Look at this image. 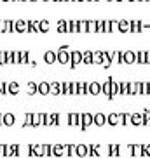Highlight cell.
<instances>
[{
  "label": "cell",
  "mask_w": 150,
  "mask_h": 158,
  "mask_svg": "<svg viewBox=\"0 0 150 158\" xmlns=\"http://www.w3.org/2000/svg\"><path fill=\"white\" fill-rule=\"evenodd\" d=\"M86 94H91V96L101 94V84L99 82H86Z\"/></svg>",
  "instance_id": "obj_2"
},
{
  "label": "cell",
  "mask_w": 150,
  "mask_h": 158,
  "mask_svg": "<svg viewBox=\"0 0 150 158\" xmlns=\"http://www.w3.org/2000/svg\"><path fill=\"white\" fill-rule=\"evenodd\" d=\"M0 2H12V0H0Z\"/></svg>",
  "instance_id": "obj_42"
},
{
  "label": "cell",
  "mask_w": 150,
  "mask_h": 158,
  "mask_svg": "<svg viewBox=\"0 0 150 158\" xmlns=\"http://www.w3.org/2000/svg\"><path fill=\"white\" fill-rule=\"evenodd\" d=\"M12 2H21V0H12Z\"/></svg>",
  "instance_id": "obj_48"
},
{
  "label": "cell",
  "mask_w": 150,
  "mask_h": 158,
  "mask_svg": "<svg viewBox=\"0 0 150 158\" xmlns=\"http://www.w3.org/2000/svg\"><path fill=\"white\" fill-rule=\"evenodd\" d=\"M86 94V82H77V96Z\"/></svg>",
  "instance_id": "obj_31"
},
{
  "label": "cell",
  "mask_w": 150,
  "mask_h": 158,
  "mask_svg": "<svg viewBox=\"0 0 150 158\" xmlns=\"http://www.w3.org/2000/svg\"><path fill=\"white\" fill-rule=\"evenodd\" d=\"M131 125H135V127L143 125V116H141V113H131Z\"/></svg>",
  "instance_id": "obj_20"
},
{
  "label": "cell",
  "mask_w": 150,
  "mask_h": 158,
  "mask_svg": "<svg viewBox=\"0 0 150 158\" xmlns=\"http://www.w3.org/2000/svg\"><path fill=\"white\" fill-rule=\"evenodd\" d=\"M93 125H96V127L107 125V115L105 113H96V115H93Z\"/></svg>",
  "instance_id": "obj_11"
},
{
  "label": "cell",
  "mask_w": 150,
  "mask_h": 158,
  "mask_svg": "<svg viewBox=\"0 0 150 158\" xmlns=\"http://www.w3.org/2000/svg\"><path fill=\"white\" fill-rule=\"evenodd\" d=\"M129 155L131 156H145V153H143V144H131L129 146Z\"/></svg>",
  "instance_id": "obj_13"
},
{
  "label": "cell",
  "mask_w": 150,
  "mask_h": 158,
  "mask_svg": "<svg viewBox=\"0 0 150 158\" xmlns=\"http://www.w3.org/2000/svg\"><path fill=\"white\" fill-rule=\"evenodd\" d=\"M66 33H77V21H66Z\"/></svg>",
  "instance_id": "obj_26"
},
{
  "label": "cell",
  "mask_w": 150,
  "mask_h": 158,
  "mask_svg": "<svg viewBox=\"0 0 150 158\" xmlns=\"http://www.w3.org/2000/svg\"><path fill=\"white\" fill-rule=\"evenodd\" d=\"M56 30H58V33H66V21H58V26H56Z\"/></svg>",
  "instance_id": "obj_32"
},
{
  "label": "cell",
  "mask_w": 150,
  "mask_h": 158,
  "mask_svg": "<svg viewBox=\"0 0 150 158\" xmlns=\"http://www.w3.org/2000/svg\"><path fill=\"white\" fill-rule=\"evenodd\" d=\"M52 156H66V144H52Z\"/></svg>",
  "instance_id": "obj_12"
},
{
  "label": "cell",
  "mask_w": 150,
  "mask_h": 158,
  "mask_svg": "<svg viewBox=\"0 0 150 158\" xmlns=\"http://www.w3.org/2000/svg\"><path fill=\"white\" fill-rule=\"evenodd\" d=\"M0 125H2V120H0Z\"/></svg>",
  "instance_id": "obj_51"
},
{
  "label": "cell",
  "mask_w": 150,
  "mask_h": 158,
  "mask_svg": "<svg viewBox=\"0 0 150 158\" xmlns=\"http://www.w3.org/2000/svg\"><path fill=\"white\" fill-rule=\"evenodd\" d=\"M110 78H112V77H110ZM110 78L105 80L103 84H101V94H103L107 99H110V101H112L113 98H112V92H110Z\"/></svg>",
  "instance_id": "obj_15"
},
{
  "label": "cell",
  "mask_w": 150,
  "mask_h": 158,
  "mask_svg": "<svg viewBox=\"0 0 150 158\" xmlns=\"http://www.w3.org/2000/svg\"><path fill=\"white\" fill-rule=\"evenodd\" d=\"M37 94H40V96H47V94H49V84H47V82H40V84H37Z\"/></svg>",
  "instance_id": "obj_22"
},
{
  "label": "cell",
  "mask_w": 150,
  "mask_h": 158,
  "mask_svg": "<svg viewBox=\"0 0 150 158\" xmlns=\"http://www.w3.org/2000/svg\"><path fill=\"white\" fill-rule=\"evenodd\" d=\"M89 155V144H75V156L84 158Z\"/></svg>",
  "instance_id": "obj_7"
},
{
  "label": "cell",
  "mask_w": 150,
  "mask_h": 158,
  "mask_svg": "<svg viewBox=\"0 0 150 158\" xmlns=\"http://www.w3.org/2000/svg\"><path fill=\"white\" fill-rule=\"evenodd\" d=\"M66 123L70 127H80V113H68L66 115Z\"/></svg>",
  "instance_id": "obj_6"
},
{
  "label": "cell",
  "mask_w": 150,
  "mask_h": 158,
  "mask_svg": "<svg viewBox=\"0 0 150 158\" xmlns=\"http://www.w3.org/2000/svg\"><path fill=\"white\" fill-rule=\"evenodd\" d=\"M19 84L18 82H9V84H5V90H7V94H11V96H18L19 94Z\"/></svg>",
  "instance_id": "obj_14"
},
{
  "label": "cell",
  "mask_w": 150,
  "mask_h": 158,
  "mask_svg": "<svg viewBox=\"0 0 150 158\" xmlns=\"http://www.w3.org/2000/svg\"><path fill=\"white\" fill-rule=\"evenodd\" d=\"M80 129L87 130L91 125H93V113H80Z\"/></svg>",
  "instance_id": "obj_3"
},
{
  "label": "cell",
  "mask_w": 150,
  "mask_h": 158,
  "mask_svg": "<svg viewBox=\"0 0 150 158\" xmlns=\"http://www.w3.org/2000/svg\"><path fill=\"white\" fill-rule=\"evenodd\" d=\"M80 59H82V51H70V59H68V64L70 68L80 64Z\"/></svg>",
  "instance_id": "obj_4"
},
{
  "label": "cell",
  "mask_w": 150,
  "mask_h": 158,
  "mask_svg": "<svg viewBox=\"0 0 150 158\" xmlns=\"http://www.w3.org/2000/svg\"><path fill=\"white\" fill-rule=\"evenodd\" d=\"M87 2H98V0H87Z\"/></svg>",
  "instance_id": "obj_44"
},
{
  "label": "cell",
  "mask_w": 150,
  "mask_h": 158,
  "mask_svg": "<svg viewBox=\"0 0 150 158\" xmlns=\"http://www.w3.org/2000/svg\"><path fill=\"white\" fill-rule=\"evenodd\" d=\"M121 61H122V64H135L136 63V51H122Z\"/></svg>",
  "instance_id": "obj_1"
},
{
  "label": "cell",
  "mask_w": 150,
  "mask_h": 158,
  "mask_svg": "<svg viewBox=\"0 0 150 158\" xmlns=\"http://www.w3.org/2000/svg\"><path fill=\"white\" fill-rule=\"evenodd\" d=\"M80 64H86V66L93 64V51H82V59H80Z\"/></svg>",
  "instance_id": "obj_16"
},
{
  "label": "cell",
  "mask_w": 150,
  "mask_h": 158,
  "mask_svg": "<svg viewBox=\"0 0 150 158\" xmlns=\"http://www.w3.org/2000/svg\"><path fill=\"white\" fill-rule=\"evenodd\" d=\"M107 125H112V127L121 125V113H110V115H107Z\"/></svg>",
  "instance_id": "obj_10"
},
{
  "label": "cell",
  "mask_w": 150,
  "mask_h": 158,
  "mask_svg": "<svg viewBox=\"0 0 150 158\" xmlns=\"http://www.w3.org/2000/svg\"><path fill=\"white\" fill-rule=\"evenodd\" d=\"M103 61V51H93V64H101Z\"/></svg>",
  "instance_id": "obj_23"
},
{
  "label": "cell",
  "mask_w": 150,
  "mask_h": 158,
  "mask_svg": "<svg viewBox=\"0 0 150 158\" xmlns=\"http://www.w3.org/2000/svg\"><path fill=\"white\" fill-rule=\"evenodd\" d=\"M77 2H87V0H77Z\"/></svg>",
  "instance_id": "obj_45"
},
{
  "label": "cell",
  "mask_w": 150,
  "mask_h": 158,
  "mask_svg": "<svg viewBox=\"0 0 150 158\" xmlns=\"http://www.w3.org/2000/svg\"><path fill=\"white\" fill-rule=\"evenodd\" d=\"M119 21H110V33H117Z\"/></svg>",
  "instance_id": "obj_38"
},
{
  "label": "cell",
  "mask_w": 150,
  "mask_h": 158,
  "mask_svg": "<svg viewBox=\"0 0 150 158\" xmlns=\"http://www.w3.org/2000/svg\"><path fill=\"white\" fill-rule=\"evenodd\" d=\"M26 2H38V0H26Z\"/></svg>",
  "instance_id": "obj_43"
},
{
  "label": "cell",
  "mask_w": 150,
  "mask_h": 158,
  "mask_svg": "<svg viewBox=\"0 0 150 158\" xmlns=\"http://www.w3.org/2000/svg\"><path fill=\"white\" fill-rule=\"evenodd\" d=\"M129 28H131L129 21H126V19L119 21V26H117V31H119V33H129Z\"/></svg>",
  "instance_id": "obj_21"
},
{
  "label": "cell",
  "mask_w": 150,
  "mask_h": 158,
  "mask_svg": "<svg viewBox=\"0 0 150 158\" xmlns=\"http://www.w3.org/2000/svg\"><path fill=\"white\" fill-rule=\"evenodd\" d=\"M12 33H26V21L23 19L12 21Z\"/></svg>",
  "instance_id": "obj_8"
},
{
  "label": "cell",
  "mask_w": 150,
  "mask_h": 158,
  "mask_svg": "<svg viewBox=\"0 0 150 158\" xmlns=\"http://www.w3.org/2000/svg\"><path fill=\"white\" fill-rule=\"evenodd\" d=\"M136 64H145V51H136Z\"/></svg>",
  "instance_id": "obj_29"
},
{
  "label": "cell",
  "mask_w": 150,
  "mask_h": 158,
  "mask_svg": "<svg viewBox=\"0 0 150 158\" xmlns=\"http://www.w3.org/2000/svg\"><path fill=\"white\" fill-rule=\"evenodd\" d=\"M87 33H96V21H87Z\"/></svg>",
  "instance_id": "obj_35"
},
{
  "label": "cell",
  "mask_w": 150,
  "mask_h": 158,
  "mask_svg": "<svg viewBox=\"0 0 150 158\" xmlns=\"http://www.w3.org/2000/svg\"><path fill=\"white\" fill-rule=\"evenodd\" d=\"M28 51H19V64H28Z\"/></svg>",
  "instance_id": "obj_27"
},
{
  "label": "cell",
  "mask_w": 150,
  "mask_h": 158,
  "mask_svg": "<svg viewBox=\"0 0 150 158\" xmlns=\"http://www.w3.org/2000/svg\"><path fill=\"white\" fill-rule=\"evenodd\" d=\"M32 127H40V113H32Z\"/></svg>",
  "instance_id": "obj_30"
},
{
  "label": "cell",
  "mask_w": 150,
  "mask_h": 158,
  "mask_svg": "<svg viewBox=\"0 0 150 158\" xmlns=\"http://www.w3.org/2000/svg\"><path fill=\"white\" fill-rule=\"evenodd\" d=\"M61 2H68V0H61Z\"/></svg>",
  "instance_id": "obj_50"
},
{
  "label": "cell",
  "mask_w": 150,
  "mask_h": 158,
  "mask_svg": "<svg viewBox=\"0 0 150 158\" xmlns=\"http://www.w3.org/2000/svg\"><path fill=\"white\" fill-rule=\"evenodd\" d=\"M129 2H138V0H129Z\"/></svg>",
  "instance_id": "obj_49"
},
{
  "label": "cell",
  "mask_w": 150,
  "mask_h": 158,
  "mask_svg": "<svg viewBox=\"0 0 150 158\" xmlns=\"http://www.w3.org/2000/svg\"><path fill=\"white\" fill-rule=\"evenodd\" d=\"M26 87H28V94H30V96L37 94V84H35V82H28V85H26Z\"/></svg>",
  "instance_id": "obj_33"
},
{
  "label": "cell",
  "mask_w": 150,
  "mask_h": 158,
  "mask_svg": "<svg viewBox=\"0 0 150 158\" xmlns=\"http://www.w3.org/2000/svg\"><path fill=\"white\" fill-rule=\"evenodd\" d=\"M68 59H70V51H65V49L56 51V63H60V64H68Z\"/></svg>",
  "instance_id": "obj_5"
},
{
  "label": "cell",
  "mask_w": 150,
  "mask_h": 158,
  "mask_svg": "<svg viewBox=\"0 0 150 158\" xmlns=\"http://www.w3.org/2000/svg\"><path fill=\"white\" fill-rule=\"evenodd\" d=\"M2 94H7V90H5V82H0V96Z\"/></svg>",
  "instance_id": "obj_41"
},
{
  "label": "cell",
  "mask_w": 150,
  "mask_h": 158,
  "mask_svg": "<svg viewBox=\"0 0 150 158\" xmlns=\"http://www.w3.org/2000/svg\"><path fill=\"white\" fill-rule=\"evenodd\" d=\"M103 33H110V21L103 19Z\"/></svg>",
  "instance_id": "obj_39"
},
{
  "label": "cell",
  "mask_w": 150,
  "mask_h": 158,
  "mask_svg": "<svg viewBox=\"0 0 150 158\" xmlns=\"http://www.w3.org/2000/svg\"><path fill=\"white\" fill-rule=\"evenodd\" d=\"M77 33H87V21H77Z\"/></svg>",
  "instance_id": "obj_24"
},
{
  "label": "cell",
  "mask_w": 150,
  "mask_h": 158,
  "mask_svg": "<svg viewBox=\"0 0 150 158\" xmlns=\"http://www.w3.org/2000/svg\"><path fill=\"white\" fill-rule=\"evenodd\" d=\"M24 129H28V127H32V113H26L24 115V123H23Z\"/></svg>",
  "instance_id": "obj_34"
},
{
  "label": "cell",
  "mask_w": 150,
  "mask_h": 158,
  "mask_svg": "<svg viewBox=\"0 0 150 158\" xmlns=\"http://www.w3.org/2000/svg\"><path fill=\"white\" fill-rule=\"evenodd\" d=\"M49 94H52V96H60L61 94V84L60 82H51V84H49Z\"/></svg>",
  "instance_id": "obj_19"
},
{
  "label": "cell",
  "mask_w": 150,
  "mask_h": 158,
  "mask_svg": "<svg viewBox=\"0 0 150 158\" xmlns=\"http://www.w3.org/2000/svg\"><path fill=\"white\" fill-rule=\"evenodd\" d=\"M42 2H47V0H42Z\"/></svg>",
  "instance_id": "obj_52"
},
{
  "label": "cell",
  "mask_w": 150,
  "mask_h": 158,
  "mask_svg": "<svg viewBox=\"0 0 150 158\" xmlns=\"http://www.w3.org/2000/svg\"><path fill=\"white\" fill-rule=\"evenodd\" d=\"M121 125H131V113H121Z\"/></svg>",
  "instance_id": "obj_25"
},
{
  "label": "cell",
  "mask_w": 150,
  "mask_h": 158,
  "mask_svg": "<svg viewBox=\"0 0 150 158\" xmlns=\"http://www.w3.org/2000/svg\"><path fill=\"white\" fill-rule=\"evenodd\" d=\"M38 30H40V33H47L49 31V21H47V19L38 21Z\"/></svg>",
  "instance_id": "obj_28"
},
{
  "label": "cell",
  "mask_w": 150,
  "mask_h": 158,
  "mask_svg": "<svg viewBox=\"0 0 150 158\" xmlns=\"http://www.w3.org/2000/svg\"><path fill=\"white\" fill-rule=\"evenodd\" d=\"M68 2H77V0H68Z\"/></svg>",
  "instance_id": "obj_47"
},
{
  "label": "cell",
  "mask_w": 150,
  "mask_h": 158,
  "mask_svg": "<svg viewBox=\"0 0 150 158\" xmlns=\"http://www.w3.org/2000/svg\"><path fill=\"white\" fill-rule=\"evenodd\" d=\"M0 33H12V21L11 19L0 21Z\"/></svg>",
  "instance_id": "obj_17"
},
{
  "label": "cell",
  "mask_w": 150,
  "mask_h": 158,
  "mask_svg": "<svg viewBox=\"0 0 150 158\" xmlns=\"http://www.w3.org/2000/svg\"><path fill=\"white\" fill-rule=\"evenodd\" d=\"M12 64H19V51H12Z\"/></svg>",
  "instance_id": "obj_37"
},
{
  "label": "cell",
  "mask_w": 150,
  "mask_h": 158,
  "mask_svg": "<svg viewBox=\"0 0 150 158\" xmlns=\"http://www.w3.org/2000/svg\"><path fill=\"white\" fill-rule=\"evenodd\" d=\"M96 33H103V19L96 21Z\"/></svg>",
  "instance_id": "obj_36"
},
{
  "label": "cell",
  "mask_w": 150,
  "mask_h": 158,
  "mask_svg": "<svg viewBox=\"0 0 150 158\" xmlns=\"http://www.w3.org/2000/svg\"><path fill=\"white\" fill-rule=\"evenodd\" d=\"M113 2H124V0H113Z\"/></svg>",
  "instance_id": "obj_46"
},
{
  "label": "cell",
  "mask_w": 150,
  "mask_h": 158,
  "mask_svg": "<svg viewBox=\"0 0 150 158\" xmlns=\"http://www.w3.org/2000/svg\"><path fill=\"white\" fill-rule=\"evenodd\" d=\"M0 64H5V51H0Z\"/></svg>",
  "instance_id": "obj_40"
},
{
  "label": "cell",
  "mask_w": 150,
  "mask_h": 158,
  "mask_svg": "<svg viewBox=\"0 0 150 158\" xmlns=\"http://www.w3.org/2000/svg\"><path fill=\"white\" fill-rule=\"evenodd\" d=\"M44 61L47 64H56V51H47L44 54Z\"/></svg>",
  "instance_id": "obj_18"
},
{
  "label": "cell",
  "mask_w": 150,
  "mask_h": 158,
  "mask_svg": "<svg viewBox=\"0 0 150 158\" xmlns=\"http://www.w3.org/2000/svg\"><path fill=\"white\" fill-rule=\"evenodd\" d=\"M0 120H2V125L5 127H12L16 122V116L12 113H4V115H0Z\"/></svg>",
  "instance_id": "obj_9"
}]
</instances>
